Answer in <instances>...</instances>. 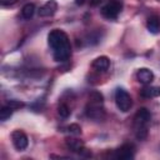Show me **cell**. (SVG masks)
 I'll use <instances>...</instances> for the list:
<instances>
[{"mask_svg":"<svg viewBox=\"0 0 160 160\" xmlns=\"http://www.w3.org/2000/svg\"><path fill=\"white\" fill-rule=\"evenodd\" d=\"M34 14H35V5L34 4L28 2V4H25L22 6V9H21V16L24 19L29 20V19H31L34 16Z\"/></svg>","mask_w":160,"mask_h":160,"instance_id":"14","label":"cell"},{"mask_svg":"<svg viewBox=\"0 0 160 160\" xmlns=\"http://www.w3.org/2000/svg\"><path fill=\"white\" fill-rule=\"evenodd\" d=\"M141 1H142V0H141Z\"/></svg>","mask_w":160,"mask_h":160,"instance_id":"22","label":"cell"},{"mask_svg":"<svg viewBox=\"0 0 160 160\" xmlns=\"http://www.w3.org/2000/svg\"><path fill=\"white\" fill-rule=\"evenodd\" d=\"M12 111H14V110H12L10 106H8V105L2 106V108L0 109V120H1V121H6L8 119H10Z\"/></svg>","mask_w":160,"mask_h":160,"instance_id":"15","label":"cell"},{"mask_svg":"<svg viewBox=\"0 0 160 160\" xmlns=\"http://www.w3.org/2000/svg\"><path fill=\"white\" fill-rule=\"evenodd\" d=\"M6 105L10 106L12 110H18V109L24 108V106H25V102H22V101H20V100H9V101L6 102Z\"/></svg>","mask_w":160,"mask_h":160,"instance_id":"17","label":"cell"},{"mask_svg":"<svg viewBox=\"0 0 160 160\" xmlns=\"http://www.w3.org/2000/svg\"><path fill=\"white\" fill-rule=\"evenodd\" d=\"M115 104L120 111L126 112L131 109L132 100H131V98L126 90H124L122 88H118L115 91Z\"/></svg>","mask_w":160,"mask_h":160,"instance_id":"3","label":"cell"},{"mask_svg":"<svg viewBox=\"0 0 160 160\" xmlns=\"http://www.w3.org/2000/svg\"><path fill=\"white\" fill-rule=\"evenodd\" d=\"M56 10H58V2L55 0H49L42 6H40V9H39V16H41V18L52 16L56 12Z\"/></svg>","mask_w":160,"mask_h":160,"instance_id":"8","label":"cell"},{"mask_svg":"<svg viewBox=\"0 0 160 160\" xmlns=\"http://www.w3.org/2000/svg\"><path fill=\"white\" fill-rule=\"evenodd\" d=\"M102 0H90V5L91 6H98Z\"/></svg>","mask_w":160,"mask_h":160,"instance_id":"20","label":"cell"},{"mask_svg":"<svg viewBox=\"0 0 160 160\" xmlns=\"http://www.w3.org/2000/svg\"><path fill=\"white\" fill-rule=\"evenodd\" d=\"M159 1H160V0H159Z\"/></svg>","mask_w":160,"mask_h":160,"instance_id":"23","label":"cell"},{"mask_svg":"<svg viewBox=\"0 0 160 160\" xmlns=\"http://www.w3.org/2000/svg\"><path fill=\"white\" fill-rule=\"evenodd\" d=\"M11 140H12V145L15 146V149L18 151H22L28 148L29 145V139L26 136V134L21 130H15L11 134Z\"/></svg>","mask_w":160,"mask_h":160,"instance_id":"6","label":"cell"},{"mask_svg":"<svg viewBox=\"0 0 160 160\" xmlns=\"http://www.w3.org/2000/svg\"><path fill=\"white\" fill-rule=\"evenodd\" d=\"M66 146L72 151H82L84 150V142L78 138H69L66 139Z\"/></svg>","mask_w":160,"mask_h":160,"instance_id":"13","label":"cell"},{"mask_svg":"<svg viewBox=\"0 0 160 160\" xmlns=\"http://www.w3.org/2000/svg\"><path fill=\"white\" fill-rule=\"evenodd\" d=\"M48 41L49 45L52 50V56L55 61L64 62L69 60L71 55V46L68 35L60 30V29H54L49 32L48 35Z\"/></svg>","mask_w":160,"mask_h":160,"instance_id":"1","label":"cell"},{"mask_svg":"<svg viewBox=\"0 0 160 160\" xmlns=\"http://www.w3.org/2000/svg\"><path fill=\"white\" fill-rule=\"evenodd\" d=\"M18 0H0V2L2 4V5H12V4H15Z\"/></svg>","mask_w":160,"mask_h":160,"instance_id":"19","label":"cell"},{"mask_svg":"<svg viewBox=\"0 0 160 160\" xmlns=\"http://www.w3.org/2000/svg\"><path fill=\"white\" fill-rule=\"evenodd\" d=\"M58 114L60 115V118L66 119V118H69V115H70V109L68 108V105L61 104V105H59V108H58Z\"/></svg>","mask_w":160,"mask_h":160,"instance_id":"16","label":"cell"},{"mask_svg":"<svg viewBox=\"0 0 160 160\" xmlns=\"http://www.w3.org/2000/svg\"><path fill=\"white\" fill-rule=\"evenodd\" d=\"M91 66L96 71H106L110 66V60L108 56H99L92 61Z\"/></svg>","mask_w":160,"mask_h":160,"instance_id":"10","label":"cell"},{"mask_svg":"<svg viewBox=\"0 0 160 160\" xmlns=\"http://www.w3.org/2000/svg\"><path fill=\"white\" fill-rule=\"evenodd\" d=\"M85 112L86 116L92 119V120H102L105 118V110L102 108V102H98V101H90L88 102L86 108H85Z\"/></svg>","mask_w":160,"mask_h":160,"instance_id":"5","label":"cell"},{"mask_svg":"<svg viewBox=\"0 0 160 160\" xmlns=\"http://www.w3.org/2000/svg\"><path fill=\"white\" fill-rule=\"evenodd\" d=\"M85 2H86V0H75V4H76V5H79V6L84 5Z\"/></svg>","mask_w":160,"mask_h":160,"instance_id":"21","label":"cell"},{"mask_svg":"<svg viewBox=\"0 0 160 160\" xmlns=\"http://www.w3.org/2000/svg\"><path fill=\"white\" fill-rule=\"evenodd\" d=\"M134 155H135V148H134L132 144H124L115 152V158H118L120 160L132 159Z\"/></svg>","mask_w":160,"mask_h":160,"instance_id":"7","label":"cell"},{"mask_svg":"<svg viewBox=\"0 0 160 160\" xmlns=\"http://www.w3.org/2000/svg\"><path fill=\"white\" fill-rule=\"evenodd\" d=\"M136 79L139 82L144 84V85H149L152 80H154V72L150 70V69H146V68H141L138 70L136 72Z\"/></svg>","mask_w":160,"mask_h":160,"instance_id":"9","label":"cell"},{"mask_svg":"<svg viewBox=\"0 0 160 160\" xmlns=\"http://www.w3.org/2000/svg\"><path fill=\"white\" fill-rule=\"evenodd\" d=\"M151 120V114L146 108H141L134 116V134L136 139L145 140L148 136V128Z\"/></svg>","mask_w":160,"mask_h":160,"instance_id":"2","label":"cell"},{"mask_svg":"<svg viewBox=\"0 0 160 160\" xmlns=\"http://www.w3.org/2000/svg\"><path fill=\"white\" fill-rule=\"evenodd\" d=\"M122 9V4L120 0H110L101 8V15L108 20H115Z\"/></svg>","mask_w":160,"mask_h":160,"instance_id":"4","label":"cell"},{"mask_svg":"<svg viewBox=\"0 0 160 160\" xmlns=\"http://www.w3.org/2000/svg\"><path fill=\"white\" fill-rule=\"evenodd\" d=\"M68 131L72 135H79V134H81V128L78 124H70L68 126Z\"/></svg>","mask_w":160,"mask_h":160,"instance_id":"18","label":"cell"},{"mask_svg":"<svg viewBox=\"0 0 160 160\" xmlns=\"http://www.w3.org/2000/svg\"><path fill=\"white\" fill-rule=\"evenodd\" d=\"M146 28L151 34H158L160 31V19L158 16H150L146 21Z\"/></svg>","mask_w":160,"mask_h":160,"instance_id":"12","label":"cell"},{"mask_svg":"<svg viewBox=\"0 0 160 160\" xmlns=\"http://www.w3.org/2000/svg\"><path fill=\"white\" fill-rule=\"evenodd\" d=\"M140 95L146 99L158 98V96H160V88L159 86H145L144 89H141Z\"/></svg>","mask_w":160,"mask_h":160,"instance_id":"11","label":"cell"}]
</instances>
